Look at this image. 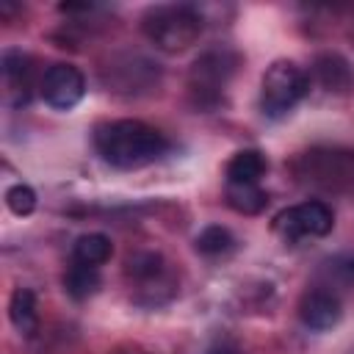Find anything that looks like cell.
<instances>
[{
  "label": "cell",
  "mask_w": 354,
  "mask_h": 354,
  "mask_svg": "<svg viewBox=\"0 0 354 354\" xmlns=\"http://www.w3.org/2000/svg\"><path fill=\"white\" fill-rule=\"evenodd\" d=\"M144 36L163 53H183L202 36V14L188 3H163L147 8L141 19Z\"/></svg>",
  "instance_id": "7a4b0ae2"
},
{
  "label": "cell",
  "mask_w": 354,
  "mask_h": 354,
  "mask_svg": "<svg viewBox=\"0 0 354 354\" xmlns=\"http://www.w3.org/2000/svg\"><path fill=\"white\" fill-rule=\"evenodd\" d=\"M158 64L141 58V55H127L122 61L108 64L105 69V80L108 86H113V91H124V94H136V91H147L155 80H158Z\"/></svg>",
  "instance_id": "ba28073f"
},
{
  "label": "cell",
  "mask_w": 354,
  "mask_h": 354,
  "mask_svg": "<svg viewBox=\"0 0 354 354\" xmlns=\"http://www.w3.org/2000/svg\"><path fill=\"white\" fill-rule=\"evenodd\" d=\"M232 249H235V238L221 224H210L196 235V252H202L205 257H221L230 254Z\"/></svg>",
  "instance_id": "e0dca14e"
},
{
  "label": "cell",
  "mask_w": 354,
  "mask_h": 354,
  "mask_svg": "<svg viewBox=\"0 0 354 354\" xmlns=\"http://www.w3.org/2000/svg\"><path fill=\"white\" fill-rule=\"evenodd\" d=\"M113 254V246H111V238L102 235V232H86L75 241L72 246V260L75 263H83V266H105Z\"/></svg>",
  "instance_id": "4fadbf2b"
},
{
  "label": "cell",
  "mask_w": 354,
  "mask_h": 354,
  "mask_svg": "<svg viewBox=\"0 0 354 354\" xmlns=\"http://www.w3.org/2000/svg\"><path fill=\"white\" fill-rule=\"evenodd\" d=\"M332 227H335V213L321 199L285 207L274 216V232L285 243H296L304 238H324L332 232Z\"/></svg>",
  "instance_id": "5b68a950"
},
{
  "label": "cell",
  "mask_w": 354,
  "mask_h": 354,
  "mask_svg": "<svg viewBox=\"0 0 354 354\" xmlns=\"http://www.w3.org/2000/svg\"><path fill=\"white\" fill-rule=\"evenodd\" d=\"M6 205L17 216H30L36 210V191L30 185H25V183H17V185H11L6 191Z\"/></svg>",
  "instance_id": "ac0fdd59"
},
{
  "label": "cell",
  "mask_w": 354,
  "mask_h": 354,
  "mask_svg": "<svg viewBox=\"0 0 354 354\" xmlns=\"http://www.w3.org/2000/svg\"><path fill=\"white\" fill-rule=\"evenodd\" d=\"M3 88L8 105H28L33 88V66L25 53L6 50L3 53Z\"/></svg>",
  "instance_id": "30bf717a"
},
{
  "label": "cell",
  "mask_w": 354,
  "mask_h": 354,
  "mask_svg": "<svg viewBox=\"0 0 354 354\" xmlns=\"http://www.w3.org/2000/svg\"><path fill=\"white\" fill-rule=\"evenodd\" d=\"M299 318L307 329L313 332H326L332 326L340 324L343 318V304L340 299L332 293V290H324V288H313L301 296L299 301Z\"/></svg>",
  "instance_id": "9c48e42d"
},
{
  "label": "cell",
  "mask_w": 354,
  "mask_h": 354,
  "mask_svg": "<svg viewBox=\"0 0 354 354\" xmlns=\"http://www.w3.org/2000/svg\"><path fill=\"white\" fill-rule=\"evenodd\" d=\"M227 205L243 216H257L268 205V194L260 185H241V183H227L224 185Z\"/></svg>",
  "instance_id": "9a60e30c"
},
{
  "label": "cell",
  "mask_w": 354,
  "mask_h": 354,
  "mask_svg": "<svg viewBox=\"0 0 354 354\" xmlns=\"http://www.w3.org/2000/svg\"><path fill=\"white\" fill-rule=\"evenodd\" d=\"M307 88H310V80L299 64L274 61L266 69L263 83H260V111L271 119H279L301 102Z\"/></svg>",
  "instance_id": "3957f363"
},
{
  "label": "cell",
  "mask_w": 354,
  "mask_h": 354,
  "mask_svg": "<svg viewBox=\"0 0 354 354\" xmlns=\"http://www.w3.org/2000/svg\"><path fill=\"white\" fill-rule=\"evenodd\" d=\"M94 149L113 169H144L169 152V138L141 119H113L94 130Z\"/></svg>",
  "instance_id": "6da1fadb"
},
{
  "label": "cell",
  "mask_w": 354,
  "mask_h": 354,
  "mask_svg": "<svg viewBox=\"0 0 354 354\" xmlns=\"http://www.w3.org/2000/svg\"><path fill=\"white\" fill-rule=\"evenodd\" d=\"M8 315H11V324L19 335L25 337H33L39 332V310H36V293L30 288H17L11 293V301H8Z\"/></svg>",
  "instance_id": "7c38bea8"
},
{
  "label": "cell",
  "mask_w": 354,
  "mask_h": 354,
  "mask_svg": "<svg viewBox=\"0 0 354 354\" xmlns=\"http://www.w3.org/2000/svg\"><path fill=\"white\" fill-rule=\"evenodd\" d=\"M102 285V277H100V268L94 266H83V263H75L66 268L64 274V290L75 299V301H83L88 296H94Z\"/></svg>",
  "instance_id": "5bb4252c"
},
{
  "label": "cell",
  "mask_w": 354,
  "mask_h": 354,
  "mask_svg": "<svg viewBox=\"0 0 354 354\" xmlns=\"http://www.w3.org/2000/svg\"><path fill=\"white\" fill-rule=\"evenodd\" d=\"M124 274H127L130 285L136 288L138 301H147V304H158V301L169 299L174 293V288H177L169 263L158 252H136V254H130L127 263H124Z\"/></svg>",
  "instance_id": "8992f818"
},
{
  "label": "cell",
  "mask_w": 354,
  "mask_h": 354,
  "mask_svg": "<svg viewBox=\"0 0 354 354\" xmlns=\"http://www.w3.org/2000/svg\"><path fill=\"white\" fill-rule=\"evenodd\" d=\"M315 77L326 91H348L354 86V75L348 64L337 55H321L315 61Z\"/></svg>",
  "instance_id": "2e32d148"
},
{
  "label": "cell",
  "mask_w": 354,
  "mask_h": 354,
  "mask_svg": "<svg viewBox=\"0 0 354 354\" xmlns=\"http://www.w3.org/2000/svg\"><path fill=\"white\" fill-rule=\"evenodd\" d=\"M238 69V55L230 53V50H207L202 53L191 72H188V91H191V100L196 108H213L218 105L227 83L232 80Z\"/></svg>",
  "instance_id": "277c9868"
},
{
  "label": "cell",
  "mask_w": 354,
  "mask_h": 354,
  "mask_svg": "<svg viewBox=\"0 0 354 354\" xmlns=\"http://www.w3.org/2000/svg\"><path fill=\"white\" fill-rule=\"evenodd\" d=\"M41 100L55 111L75 108L86 94V77L72 64H50L39 80Z\"/></svg>",
  "instance_id": "52a82bcc"
},
{
  "label": "cell",
  "mask_w": 354,
  "mask_h": 354,
  "mask_svg": "<svg viewBox=\"0 0 354 354\" xmlns=\"http://www.w3.org/2000/svg\"><path fill=\"white\" fill-rule=\"evenodd\" d=\"M268 171V160L260 149H241L227 163V183L241 185H260V180Z\"/></svg>",
  "instance_id": "8fae6325"
}]
</instances>
